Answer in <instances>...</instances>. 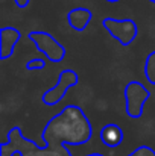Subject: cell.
Listing matches in <instances>:
<instances>
[{
	"label": "cell",
	"instance_id": "3957f363",
	"mask_svg": "<svg viewBox=\"0 0 155 156\" xmlns=\"http://www.w3.org/2000/svg\"><path fill=\"white\" fill-rule=\"evenodd\" d=\"M102 26L105 30L117 40L119 44L122 46H129L138 34V27L137 23L131 18H125V20H116V18H103Z\"/></svg>",
	"mask_w": 155,
	"mask_h": 156
},
{
	"label": "cell",
	"instance_id": "2e32d148",
	"mask_svg": "<svg viewBox=\"0 0 155 156\" xmlns=\"http://www.w3.org/2000/svg\"><path fill=\"white\" fill-rule=\"evenodd\" d=\"M149 2H152V3H155V0H149Z\"/></svg>",
	"mask_w": 155,
	"mask_h": 156
},
{
	"label": "cell",
	"instance_id": "5b68a950",
	"mask_svg": "<svg viewBox=\"0 0 155 156\" xmlns=\"http://www.w3.org/2000/svg\"><path fill=\"white\" fill-rule=\"evenodd\" d=\"M151 93L145 88L142 82L132 80L125 87V99H126V114L131 118H140L143 115L145 103L149 100Z\"/></svg>",
	"mask_w": 155,
	"mask_h": 156
},
{
	"label": "cell",
	"instance_id": "5bb4252c",
	"mask_svg": "<svg viewBox=\"0 0 155 156\" xmlns=\"http://www.w3.org/2000/svg\"><path fill=\"white\" fill-rule=\"evenodd\" d=\"M73 156V155H72ZM87 156H103V155H101V153H91V155H87Z\"/></svg>",
	"mask_w": 155,
	"mask_h": 156
},
{
	"label": "cell",
	"instance_id": "9c48e42d",
	"mask_svg": "<svg viewBox=\"0 0 155 156\" xmlns=\"http://www.w3.org/2000/svg\"><path fill=\"white\" fill-rule=\"evenodd\" d=\"M101 141L106 147H117L123 141V130L117 124H106L101 130Z\"/></svg>",
	"mask_w": 155,
	"mask_h": 156
},
{
	"label": "cell",
	"instance_id": "7c38bea8",
	"mask_svg": "<svg viewBox=\"0 0 155 156\" xmlns=\"http://www.w3.org/2000/svg\"><path fill=\"white\" fill-rule=\"evenodd\" d=\"M128 156H155V152L148 146H140L138 149H135L132 153H129Z\"/></svg>",
	"mask_w": 155,
	"mask_h": 156
},
{
	"label": "cell",
	"instance_id": "4fadbf2b",
	"mask_svg": "<svg viewBox=\"0 0 155 156\" xmlns=\"http://www.w3.org/2000/svg\"><path fill=\"white\" fill-rule=\"evenodd\" d=\"M14 2H15V5H17L18 8H26L31 0H14Z\"/></svg>",
	"mask_w": 155,
	"mask_h": 156
},
{
	"label": "cell",
	"instance_id": "ba28073f",
	"mask_svg": "<svg viewBox=\"0 0 155 156\" xmlns=\"http://www.w3.org/2000/svg\"><path fill=\"white\" fill-rule=\"evenodd\" d=\"M91 18H93V14L87 8H75L67 14V21H68L70 27H73L78 32L85 30V27L90 24Z\"/></svg>",
	"mask_w": 155,
	"mask_h": 156
},
{
	"label": "cell",
	"instance_id": "8992f818",
	"mask_svg": "<svg viewBox=\"0 0 155 156\" xmlns=\"http://www.w3.org/2000/svg\"><path fill=\"white\" fill-rule=\"evenodd\" d=\"M78 82H79V76H78L76 71H73V70H70V68L62 70V71L59 73V76H58V82L55 83V87L50 88V90H47V91L43 94V97H41L43 103L47 105V106L58 105L64 99V96L67 94L68 88L76 87Z\"/></svg>",
	"mask_w": 155,
	"mask_h": 156
},
{
	"label": "cell",
	"instance_id": "277c9868",
	"mask_svg": "<svg viewBox=\"0 0 155 156\" xmlns=\"http://www.w3.org/2000/svg\"><path fill=\"white\" fill-rule=\"evenodd\" d=\"M28 38L50 62H61L65 58V47L61 43H58L50 34L43 30H32L29 32Z\"/></svg>",
	"mask_w": 155,
	"mask_h": 156
},
{
	"label": "cell",
	"instance_id": "7a4b0ae2",
	"mask_svg": "<svg viewBox=\"0 0 155 156\" xmlns=\"http://www.w3.org/2000/svg\"><path fill=\"white\" fill-rule=\"evenodd\" d=\"M0 150L12 156H72L68 149L58 152V150H53L49 147H40L32 140L23 136L21 129L18 126L12 127L8 132V141L0 144Z\"/></svg>",
	"mask_w": 155,
	"mask_h": 156
},
{
	"label": "cell",
	"instance_id": "6da1fadb",
	"mask_svg": "<svg viewBox=\"0 0 155 156\" xmlns=\"http://www.w3.org/2000/svg\"><path fill=\"white\" fill-rule=\"evenodd\" d=\"M93 127L84 111L76 105H67L59 114L52 117L41 132L44 147L62 152L65 144L81 146L90 141Z\"/></svg>",
	"mask_w": 155,
	"mask_h": 156
},
{
	"label": "cell",
	"instance_id": "9a60e30c",
	"mask_svg": "<svg viewBox=\"0 0 155 156\" xmlns=\"http://www.w3.org/2000/svg\"><path fill=\"white\" fill-rule=\"evenodd\" d=\"M105 2H109V3H116V2H120V0H105Z\"/></svg>",
	"mask_w": 155,
	"mask_h": 156
},
{
	"label": "cell",
	"instance_id": "8fae6325",
	"mask_svg": "<svg viewBox=\"0 0 155 156\" xmlns=\"http://www.w3.org/2000/svg\"><path fill=\"white\" fill-rule=\"evenodd\" d=\"M46 67V61L44 59H31L26 62V70L32 71V70H43Z\"/></svg>",
	"mask_w": 155,
	"mask_h": 156
},
{
	"label": "cell",
	"instance_id": "52a82bcc",
	"mask_svg": "<svg viewBox=\"0 0 155 156\" xmlns=\"http://www.w3.org/2000/svg\"><path fill=\"white\" fill-rule=\"evenodd\" d=\"M21 34L15 27H2L0 30V59L5 61L12 56L15 46L18 44Z\"/></svg>",
	"mask_w": 155,
	"mask_h": 156
},
{
	"label": "cell",
	"instance_id": "30bf717a",
	"mask_svg": "<svg viewBox=\"0 0 155 156\" xmlns=\"http://www.w3.org/2000/svg\"><path fill=\"white\" fill-rule=\"evenodd\" d=\"M145 74H146L148 82L155 85V50L149 53L148 58H146V62H145Z\"/></svg>",
	"mask_w": 155,
	"mask_h": 156
}]
</instances>
